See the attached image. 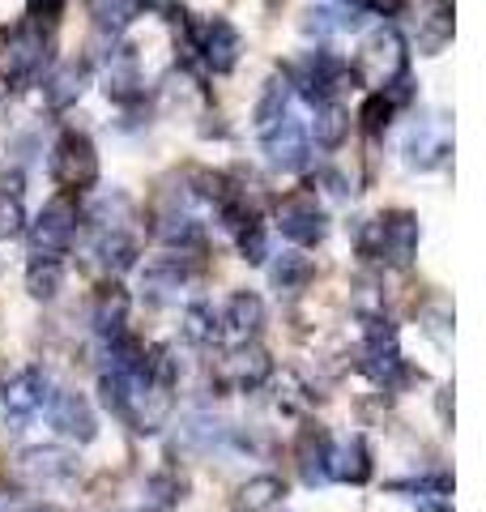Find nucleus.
<instances>
[{
    "mask_svg": "<svg viewBox=\"0 0 486 512\" xmlns=\"http://www.w3.org/2000/svg\"><path fill=\"white\" fill-rule=\"evenodd\" d=\"M359 252L388 269H405L418 256V218L410 210H384L359 227Z\"/></svg>",
    "mask_w": 486,
    "mask_h": 512,
    "instance_id": "f257e3e1",
    "label": "nucleus"
},
{
    "mask_svg": "<svg viewBox=\"0 0 486 512\" xmlns=\"http://www.w3.org/2000/svg\"><path fill=\"white\" fill-rule=\"evenodd\" d=\"M184 47H188V56H197L209 73L226 77V73H235V64L243 56V35L226 18H205L201 26L188 30Z\"/></svg>",
    "mask_w": 486,
    "mask_h": 512,
    "instance_id": "f03ea898",
    "label": "nucleus"
},
{
    "mask_svg": "<svg viewBox=\"0 0 486 512\" xmlns=\"http://www.w3.org/2000/svg\"><path fill=\"white\" fill-rule=\"evenodd\" d=\"M52 175L69 192H86L99 184V150H94V141L86 133H77V128L60 133L52 146Z\"/></svg>",
    "mask_w": 486,
    "mask_h": 512,
    "instance_id": "7ed1b4c3",
    "label": "nucleus"
},
{
    "mask_svg": "<svg viewBox=\"0 0 486 512\" xmlns=\"http://www.w3.org/2000/svg\"><path fill=\"white\" fill-rule=\"evenodd\" d=\"M405 64H410L405 39L393 26H376V30H367L359 43V69H354V77H367L371 86H384L405 73Z\"/></svg>",
    "mask_w": 486,
    "mask_h": 512,
    "instance_id": "20e7f679",
    "label": "nucleus"
},
{
    "mask_svg": "<svg viewBox=\"0 0 486 512\" xmlns=\"http://www.w3.org/2000/svg\"><path fill=\"white\" fill-rule=\"evenodd\" d=\"M290 86H299V94L307 103H320V99H337L346 90V82L354 86V73L346 69V60H337L333 52H307L295 69L286 73Z\"/></svg>",
    "mask_w": 486,
    "mask_h": 512,
    "instance_id": "39448f33",
    "label": "nucleus"
},
{
    "mask_svg": "<svg viewBox=\"0 0 486 512\" xmlns=\"http://www.w3.org/2000/svg\"><path fill=\"white\" fill-rule=\"evenodd\" d=\"M77 235V201L60 192L43 205V214L30 222V256H64Z\"/></svg>",
    "mask_w": 486,
    "mask_h": 512,
    "instance_id": "423d86ee",
    "label": "nucleus"
},
{
    "mask_svg": "<svg viewBox=\"0 0 486 512\" xmlns=\"http://www.w3.org/2000/svg\"><path fill=\"white\" fill-rule=\"evenodd\" d=\"M278 231L299 248H316L324 235H329V214L316 201V192H290V197L278 201Z\"/></svg>",
    "mask_w": 486,
    "mask_h": 512,
    "instance_id": "0eeeda50",
    "label": "nucleus"
},
{
    "mask_svg": "<svg viewBox=\"0 0 486 512\" xmlns=\"http://www.w3.org/2000/svg\"><path fill=\"white\" fill-rule=\"evenodd\" d=\"M43 64H47V39H43V30H39V26H18V30H9L5 52H0V69H5L9 82H13V86L35 82V77L43 73Z\"/></svg>",
    "mask_w": 486,
    "mask_h": 512,
    "instance_id": "6e6552de",
    "label": "nucleus"
},
{
    "mask_svg": "<svg viewBox=\"0 0 486 512\" xmlns=\"http://www.w3.org/2000/svg\"><path fill=\"white\" fill-rule=\"evenodd\" d=\"M269 376H273L269 350H265V346H256L252 338H248V342H239L231 355L218 363V384H222V389H231V393H256Z\"/></svg>",
    "mask_w": 486,
    "mask_h": 512,
    "instance_id": "1a4fd4ad",
    "label": "nucleus"
},
{
    "mask_svg": "<svg viewBox=\"0 0 486 512\" xmlns=\"http://www.w3.org/2000/svg\"><path fill=\"white\" fill-rule=\"evenodd\" d=\"M452 150V137H448V120L444 116H431V120H418L410 128V137H405V167L410 171H431V167H440L444 158Z\"/></svg>",
    "mask_w": 486,
    "mask_h": 512,
    "instance_id": "9d476101",
    "label": "nucleus"
},
{
    "mask_svg": "<svg viewBox=\"0 0 486 512\" xmlns=\"http://www.w3.org/2000/svg\"><path fill=\"white\" fill-rule=\"evenodd\" d=\"M13 470H18L22 483H35V487H47V483H64V478H73L77 470V457L69 448H56V444H35L26 448V453L13 461Z\"/></svg>",
    "mask_w": 486,
    "mask_h": 512,
    "instance_id": "9b49d317",
    "label": "nucleus"
},
{
    "mask_svg": "<svg viewBox=\"0 0 486 512\" xmlns=\"http://www.w3.org/2000/svg\"><path fill=\"white\" fill-rule=\"evenodd\" d=\"M0 393H5V427L22 431L39 414V406L47 402V376L39 367H26V372L13 376L9 389H0Z\"/></svg>",
    "mask_w": 486,
    "mask_h": 512,
    "instance_id": "f8f14e48",
    "label": "nucleus"
},
{
    "mask_svg": "<svg viewBox=\"0 0 486 512\" xmlns=\"http://www.w3.org/2000/svg\"><path fill=\"white\" fill-rule=\"evenodd\" d=\"M47 419H52V427L60 431V436H69L77 444H90L94 436H99V419H94V406L86 402V393L77 389H64L52 397V410H47Z\"/></svg>",
    "mask_w": 486,
    "mask_h": 512,
    "instance_id": "ddd939ff",
    "label": "nucleus"
},
{
    "mask_svg": "<svg viewBox=\"0 0 486 512\" xmlns=\"http://www.w3.org/2000/svg\"><path fill=\"white\" fill-rule=\"evenodd\" d=\"M261 146H265L269 167H278V171H299V167H307V128H303L299 120L282 116L278 124L261 133Z\"/></svg>",
    "mask_w": 486,
    "mask_h": 512,
    "instance_id": "4468645a",
    "label": "nucleus"
},
{
    "mask_svg": "<svg viewBox=\"0 0 486 512\" xmlns=\"http://www.w3.org/2000/svg\"><path fill=\"white\" fill-rule=\"evenodd\" d=\"M192 278V256L180 248V252H167V256H154L150 265L141 269V291L150 295L154 303H167L180 286Z\"/></svg>",
    "mask_w": 486,
    "mask_h": 512,
    "instance_id": "2eb2a0df",
    "label": "nucleus"
},
{
    "mask_svg": "<svg viewBox=\"0 0 486 512\" xmlns=\"http://www.w3.org/2000/svg\"><path fill=\"white\" fill-rule=\"evenodd\" d=\"M452 30H457V13H452V0H427L423 13H418L414 26V43L423 56H440L452 43Z\"/></svg>",
    "mask_w": 486,
    "mask_h": 512,
    "instance_id": "dca6fc26",
    "label": "nucleus"
},
{
    "mask_svg": "<svg viewBox=\"0 0 486 512\" xmlns=\"http://www.w3.org/2000/svg\"><path fill=\"white\" fill-rule=\"evenodd\" d=\"M137 239L128 235L124 227H111V231H99V239H94V248H90V265L94 269H103L107 278H116V274H128V269L137 265Z\"/></svg>",
    "mask_w": 486,
    "mask_h": 512,
    "instance_id": "f3484780",
    "label": "nucleus"
},
{
    "mask_svg": "<svg viewBox=\"0 0 486 512\" xmlns=\"http://www.w3.org/2000/svg\"><path fill=\"white\" fill-rule=\"evenodd\" d=\"M324 470L337 483H350V487H363L371 478V448L363 436H346L342 444H329V461H324Z\"/></svg>",
    "mask_w": 486,
    "mask_h": 512,
    "instance_id": "a211bd4d",
    "label": "nucleus"
},
{
    "mask_svg": "<svg viewBox=\"0 0 486 512\" xmlns=\"http://www.w3.org/2000/svg\"><path fill=\"white\" fill-rule=\"evenodd\" d=\"M329 427L320 423H303L299 436H295V461H299V474L307 487H320L329 470H324V461H329Z\"/></svg>",
    "mask_w": 486,
    "mask_h": 512,
    "instance_id": "6ab92c4d",
    "label": "nucleus"
},
{
    "mask_svg": "<svg viewBox=\"0 0 486 512\" xmlns=\"http://www.w3.org/2000/svg\"><path fill=\"white\" fill-rule=\"evenodd\" d=\"M103 94L111 103H120V107H128V103H137L141 94H145V82H141V64H137V56L128 52H111V64H107V73H103Z\"/></svg>",
    "mask_w": 486,
    "mask_h": 512,
    "instance_id": "aec40b11",
    "label": "nucleus"
},
{
    "mask_svg": "<svg viewBox=\"0 0 486 512\" xmlns=\"http://www.w3.org/2000/svg\"><path fill=\"white\" fill-rule=\"evenodd\" d=\"M86 86H90V64H81V60H64L60 69L43 82V99H47V107L64 111V107H73V103L81 99V94H86Z\"/></svg>",
    "mask_w": 486,
    "mask_h": 512,
    "instance_id": "412c9836",
    "label": "nucleus"
},
{
    "mask_svg": "<svg viewBox=\"0 0 486 512\" xmlns=\"http://www.w3.org/2000/svg\"><path fill=\"white\" fill-rule=\"evenodd\" d=\"M128 308H133V299H128V291L120 282H103L99 291H94V308H90V325L103 333V338H111V333L124 329L128 320Z\"/></svg>",
    "mask_w": 486,
    "mask_h": 512,
    "instance_id": "4be33fe9",
    "label": "nucleus"
},
{
    "mask_svg": "<svg viewBox=\"0 0 486 512\" xmlns=\"http://www.w3.org/2000/svg\"><path fill=\"white\" fill-rule=\"evenodd\" d=\"M265 329V299L256 291H235L226 299V333L239 342L256 338V333Z\"/></svg>",
    "mask_w": 486,
    "mask_h": 512,
    "instance_id": "5701e85b",
    "label": "nucleus"
},
{
    "mask_svg": "<svg viewBox=\"0 0 486 512\" xmlns=\"http://www.w3.org/2000/svg\"><path fill=\"white\" fill-rule=\"evenodd\" d=\"M359 26H363V5H354V0L307 9V18H303L307 35H346V30H359Z\"/></svg>",
    "mask_w": 486,
    "mask_h": 512,
    "instance_id": "b1692460",
    "label": "nucleus"
},
{
    "mask_svg": "<svg viewBox=\"0 0 486 512\" xmlns=\"http://www.w3.org/2000/svg\"><path fill=\"white\" fill-rule=\"evenodd\" d=\"M312 137H316L320 150H342L346 137H350V111L337 99H320L316 116H312Z\"/></svg>",
    "mask_w": 486,
    "mask_h": 512,
    "instance_id": "393cba45",
    "label": "nucleus"
},
{
    "mask_svg": "<svg viewBox=\"0 0 486 512\" xmlns=\"http://www.w3.org/2000/svg\"><path fill=\"white\" fill-rule=\"evenodd\" d=\"M282 495H286V483L278 474H256V478H248V483L235 491L231 508L235 512H273L282 504Z\"/></svg>",
    "mask_w": 486,
    "mask_h": 512,
    "instance_id": "a878e982",
    "label": "nucleus"
},
{
    "mask_svg": "<svg viewBox=\"0 0 486 512\" xmlns=\"http://www.w3.org/2000/svg\"><path fill=\"white\" fill-rule=\"evenodd\" d=\"M60 286H64V265L56 256H35L26 269V295L39 303H52L60 295Z\"/></svg>",
    "mask_w": 486,
    "mask_h": 512,
    "instance_id": "bb28decb",
    "label": "nucleus"
},
{
    "mask_svg": "<svg viewBox=\"0 0 486 512\" xmlns=\"http://www.w3.org/2000/svg\"><path fill=\"white\" fill-rule=\"evenodd\" d=\"M312 278H316V265L307 261L303 252H282V256H273V265H269V282L278 286V291H303Z\"/></svg>",
    "mask_w": 486,
    "mask_h": 512,
    "instance_id": "cd10ccee",
    "label": "nucleus"
},
{
    "mask_svg": "<svg viewBox=\"0 0 486 512\" xmlns=\"http://www.w3.org/2000/svg\"><path fill=\"white\" fill-rule=\"evenodd\" d=\"M145 5H150V0H90V18L99 30H111V35H116V30L133 26L141 18Z\"/></svg>",
    "mask_w": 486,
    "mask_h": 512,
    "instance_id": "c85d7f7f",
    "label": "nucleus"
},
{
    "mask_svg": "<svg viewBox=\"0 0 486 512\" xmlns=\"http://www.w3.org/2000/svg\"><path fill=\"white\" fill-rule=\"evenodd\" d=\"M286 103H290V82H286V73H273L269 82H265V90H261V99H256V111H252V120H256V128H273L282 116H286Z\"/></svg>",
    "mask_w": 486,
    "mask_h": 512,
    "instance_id": "c756f323",
    "label": "nucleus"
},
{
    "mask_svg": "<svg viewBox=\"0 0 486 512\" xmlns=\"http://www.w3.org/2000/svg\"><path fill=\"white\" fill-rule=\"evenodd\" d=\"M184 495H188V478L180 470H158V474H150V483H145V504L154 512L175 508Z\"/></svg>",
    "mask_w": 486,
    "mask_h": 512,
    "instance_id": "7c9ffc66",
    "label": "nucleus"
},
{
    "mask_svg": "<svg viewBox=\"0 0 486 512\" xmlns=\"http://www.w3.org/2000/svg\"><path fill=\"white\" fill-rule=\"evenodd\" d=\"M180 329H184V338L192 346H214L222 338V329H218V312L209 308V303H188L184 308V320H180Z\"/></svg>",
    "mask_w": 486,
    "mask_h": 512,
    "instance_id": "2f4dec72",
    "label": "nucleus"
},
{
    "mask_svg": "<svg viewBox=\"0 0 486 512\" xmlns=\"http://www.w3.org/2000/svg\"><path fill=\"white\" fill-rule=\"evenodd\" d=\"M393 116H397V103L388 99L384 90L367 94V99H363V107H359V124L367 128V133H384V128L393 124Z\"/></svg>",
    "mask_w": 486,
    "mask_h": 512,
    "instance_id": "473e14b6",
    "label": "nucleus"
},
{
    "mask_svg": "<svg viewBox=\"0 0 486 512\" xmlns=\"http://www.w3.org/2000/svg\"><path fill=\"white\" fill-rule=\"evenodd\" d=\"M239 235V256L248 265H265V256H269V235H265V227H261V218H252L248 227H239L235 231Z\"/></svg>",
    "mask_w": 486,
    "mask_h": 512,
    "instance_id": "72a5a7b5",
    "label": "nucleus"
},
{
    "mask_svg": "<svg viewBox=\"0 0 486 512\" xmlns=\"http://www.w3.org/2000/svg\"><path fill=\"white\" fill-rule=\"evenodd\" d=\"M26 231V210L13 192H0V244L5 239H18Z\"/></svg>",
    "mask_w": 486,
    "mask_h": 512,
    "instance_id": "f704fd0d",
    "label": "nucleus"
},
{
    "mask_svg": "<svg viewBox=\"0 0 486 512\" xmlns=\"http://www.w3.org/2000/svg\"><path fill=\"white\" fill-rule=\"evenodd\" d=\"M307 384L295 376V372H282V380H278V410H286V414H299V410H307Z\"/></svg>",
    "mask_w": 486,
    "mask_h": 512,
    "instance_id": "c9c22d12",
    "label": "nucleus"
},
{
    "mask_svg": "<svg viewBox=\"0 0 486 512\" xmlns=\"http://www.w3.org/2000/svg\"><path fill=\"white\" fill-rule=\"evenodd\" d=\"M64 5H69V0H26V18H30V26L52 30L64 18Z\"/></svg>",
    "mask_w": 486,
    "mask_h": 512,
    "instance_id": "e433bc0d",
    "label": "nucleus"
},
{
    "mask_svg": "<svg viewBox=\"0 0 486 512\" xmlns=\"http://www.w3.org/2000/svg\"><path fill=\"white\" fill-rule=\"evenodd\" d=\"M371 13H380V18H397V13L410 9V0H363Z\"/></svg>",
    "mask_w": 486,
    "mask_h": 512,
    "instance_id": "4c0bfd02",
    "label": "nucleus"
},
{
    "mask_svg": "<svg viewBox=\"0 0 486 512\" xmlns=\"http://www.w3.org/2000/svg\"><path fill=\"white\" fill-rule=\"evenodd\" d=\"M427 333H431V338L440 342V346H448V312H431V316H427Z\"/></svg>",
    "mask_w": 486,
    "mask_h": 512,
    "instance_id": "58836bf2",
    "label": "nucleus"
},
{
    "mask_svg": "<svg viewBox=\"0 0 486 512\" xmlns=\"http://www.w3.org/2000/svg\"><path fill=\"white\" fill-rule=\"evenodd\" d=\"M418 512H452V500L448 495L427 491V495H418Z\"/></svg>",
    "mask_w": 486,
    "mask_h": 512,
    "instance_id": "ea45409f",
    "label": "nucleus"
},
{
    "mask_svg": "<svg viewBox=\"0 0 486 512\" xmlns=\"http://www.w3.org/2000/svg\"><path fill=\"white\" fill-rule=\"evenodd\" d=\"M22 171L18 167H0V192H13V197H18V192H22Z\"/></svg>",
    "mask_w": 486,
    "mask_h": 512,
    "instance_id": "a19ab883",
    "label": "nucleus"
},
{
    "mask_svg": "<svg viewBox=\"0 0 486 512\" xmlns=\"http://www.w3.org/2000/svg\"><path fill=\"white\" fill-rule=\"evenodd\" d=\"M320 184H329V192H337V197H346V175H337V171H320Z\"/></svg>",
    "mask_w": 486,
    "mask_h": 512,
    "instance_id": "79ce46f5",
    "label": "nucleus"
},
{
    "mask_svg": "<svg viewBox=\"0 0 486 512\" xmlns=\"http://www.w3.org/2000/svg\"><path fill=\"white\" fill-rule=\"evenodd\" d=\"M435 410H440V423L452 419V384H448V389H440V397H435Z\"/></svg>",
    "mask_w": 486,
    "mask_h": 512,
    "instance_id": "37998d69",
    "label": "nucleus"
},
{
    "mask_svg": "<svg viewBox=\"0 0 486 512\" xmlns=\"http://www.w3.org/2000/svg\"><path fill=\"white\" fill-rule=\"evenodd\" d=\"M26 512H64V508H56V504H35V508H26Z\"/></svg>",
    "mask_w": 486,
    "mask_h": 512,
    "instance_id": "c03bdc74",
    "label": "nucleus"
},
{
    "mask_svg": "<svg viewBox=\"0 0 486 512\" xmlns=\"http://www.w3.org/2000/svg\"><path fill=\"white\" fill-rule=\"evenodd\" d=\"M141 512H154V508H141Z\"/></svg>",
    "mask_w": 486,
    "mask_h": 512,
    "instance_id": "a18cd8bd",
    "label": "nucleus"
}]
</instances>
